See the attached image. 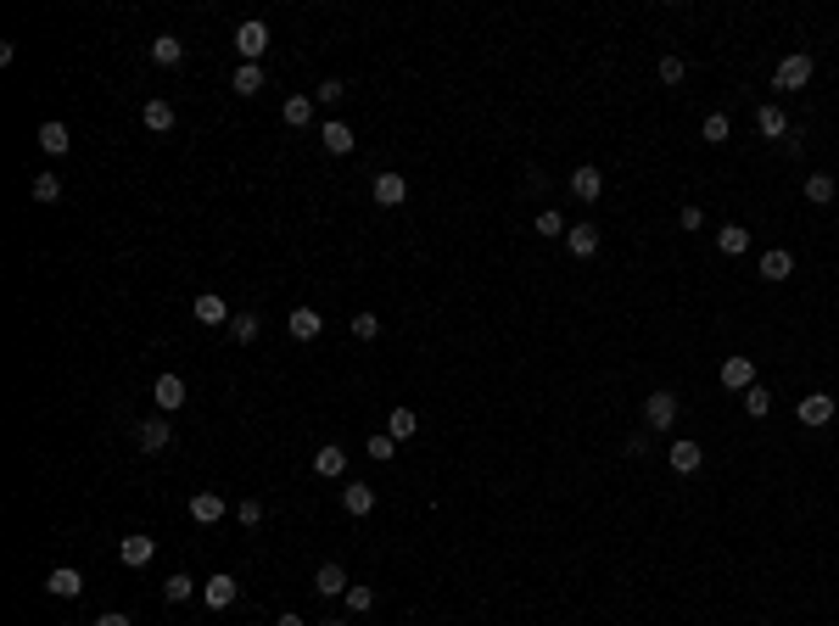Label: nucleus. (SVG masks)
<instances>
[{
    "label": "nucleus",
    "instance_id": "1",
    "mask_svg": "<svg viewBox=\"0 0 839 626\" xmlns=\"http://www.w3.org/2000/svg\"><path fill=\"white\" fill-rule=\"evenodd\" d=\"M806 85H811V56L789 51L778 68H772V90H806Z\"/></svg>",
    "mask_w": 839,
    "mask_h": 626
},
{
    "label": "nucleus",
    "instance_id": "2",
    "mask_svg": "<svg viewBox=\"0 0 839 626\" xmlns=\"http://www.w3.org/2000/svg\"><path fill=\"white\" fill-rule=\"evenodd\" d=\"M236 598H241V581H236V576H224V571H219V576H207V581H202V604H207L213 615L229 610Z\"/></svg>",
    "mask_w": 839,
    "mask_h": 626
},
{
    "label": "nucleus",
    "instance_id": "3",
    "mask_svg": "<svg viewBox=\"0 0 839 626\" xmlns=\"http://www.w3.org/2000/svg\"><path fill=\"white\" fill-rule=\"evenodd\" d=\"M135 442H140V453H168V448H174V425H168V414H157V420H140Z\"/></svg>",
    "mask_w": 839,
    "mask_h": 626
},
{
    "label": "nucleus",
    "instance_id": "4",
    "mask_svg": "<svg viewBox=\"0 0 839 626\" xmlns=\"http://www.w3.org/2000/svg\"><path fill=\"white\" fill-rule=\"evenodd\" d=\"M236 51H241V62H263V51H269V23H241L236 29Z\"/></svg>",
    "mask_w": 839,
    "mask_h": 626
},
{
    "label": "nucleus",
    "instance_id": "5",
    "mask_svg": "<svg viewBox=\"0 0 839 626\" xmlns=\"http://www.w3.org/2000/svg\"><path fill=\"white\" fill-rule=\"evenodd\" d=\"M677 425V398L671 391H655V398L644 403V431H671Z\"/></svg>",
    "mask_w": 839,
    "mask_h": 626
},
{
    "label": "nucleus",
    "instance_id": "6",
    "mask_svg": "<svg viewBox=\"0 0 839 626\" xmlns=\"http://www.w3.org/2000/svg\"><path fill=\"white\" fill-rule=\"evenodd\" d=\"M834 408H839V403L828 398V391H806V398L794 403V414H801V425H811V431H817V425H828V420H834Z\"/></svg>",
    "mask_w": 839,
    "mask_h": 626
},
{
    "label": "nucleus",
    "instance_id": "7",
    "mask_svg": "<svg viewBox=\"0 0 839 626\" xmlns=\"http://www.w3.org/2000/svg\"><path fill=\"white\" fill-rule=\"evenodd\" d=\"M286 330H291V342H320L325 313H313V308H291V313H286Z\"/></svg>",
    "mask_w": 839,
    "mask_h": 626
},
{
    "label": "nucleus",
    "instance_id": "8",
    "mask_svg": "<svg viewBox=\"0 0 839 626\" xmlns=\"http://www.w3.org/2000/svg\"><path fill=\"white\" fill-rule=\"evenodd\" d=\"M191 313H196V325H213V330L236 319V313H229V302L219 297V291H202V297L191 302Z\"/></svg>",
    "mask_w": 839,
    "mask_h": 626
},
{
    "label": "nucleus",
    "instance_id": "9",
    "mask_svg": "<svg viewBox=\"0 0 839 626\" xmlns=\"http://www.w3.org/2000/svg\"><path fill=\"white\" fill-rule=\"evenodd\" d=\"M118 559H123L129 571H145V565L157 559V537H123V542H118Z\"/></svg>",
    "mask_w": 839,
    "mask_h": 626
},
{
    "label": "nucleus",
    "instance_id": "10",
    "mask_svg": "<svg viewBox=\"0 0 839 626\" xmlns=\"http://www.w3.org/2000/svg\"><path fill=\"white\" fill-rule=\"evenodd\" d=\"M755 129H761L767 140H778V145H784V140H789V112L778 107V101H767V107H755Z\"/></svg>",
    "mask_w": 839,
    "mask_h": 626
},
{
    "label": "nucleus",
    "instance_id": "11",
    "mask_svg": "<svg viewBox=\"0 0 839 626\" xmlns=\"http://www.w3.org/2000/svg\"><path fill=\"white\" fill-rule=\"evenodd\" d=\"M320 145H325L330 157H347L353 145H359V135H353V129H347L342 118H330V123H320Z\"/></svg>",
    "mask_w": 839,
    "mask_h": 626
},
{
    "label": "nucleus",
    "instance_id": "12",
    "mask_svg": "<svg viewBox=\"0 0 839 626\" xmlns=\"http://www.w3.org/2000/svg\"><path fill=\"white\" fill-rule=\"evenodd\" d=\"M347 588H353V581H347V571L336 565V559H325V565L313 571V593H320V598H342Z\"/></svg>",
    "mask_w": 839,
    "mask_h": 626
},
{
    "label": "nucleus",
    "instance_id": "13",
    "mask_svg": "<svg viewBox=\"0 0 839 626\" xmlns=\"http://www.w3.org/2000/svg\"><path fill=\"white\" fill-rule=\"evenodd\" d=\"M46 593H51V598H79V593H84V571H79V565H56V571L46 576Z\"/></svg>",
    "mask_w": 839,
    "mask_h": 626
},
{
    "label": "nucleus",
    "instance_id": "14",
    "mask_svg": "<svg viewBox=\"0 0 839 626\" xmlns=\"http://www.w3.org/2000/svg\"><path fill=\"white\" fill-rule=\"evenodd\" d=\"M224 515H229V504H224L219 492H191V520H196V526H219Z\"/></svg>",
    "mask_w": 839,
    "mask_h": 626
},
{
    "label": "nucleus",
    "instance_id": "15",
    "mask_svg": "<svg viewBox=\"0 0 839 626\" xmlns=\"http://www.w3.org/2000/svg\"><path fill=\"white\" fill-rule=\"evenodd\" d=\"M571 196H577V202H599V196H604V174L594 169V162L571 169Z\"/></svg>",
    "mask_w": 839,
    "mask_h": 626
},
{
    "label": "nucleus",
    "instance_id": "16",
    "mask_svg": "<svg viewBox=\"0 0 839 626\" xmlns=\"http://www.w3.org/2000/svg\"><path fill=\"white\" fill-rule=\"evenodd\" d=\"M666 458H671V470H677V475H694V470L705 465V448H700V442H688V436H677Z\"/></svg>",
    "mask_w": 839,
    "mask_h": 626
},
{
    "label": "nucleus",
    "instance_id": "17",
    "mask_svg": "<svg viewBox=\"0 0 839 626\" xmlns=\"http://www.w3.org/2000/svg\"><path fill=\"white\" fill-rule=\"evenodd\" d=\"M722 386L744 398V391L755 386V358H722Z\"/></svg>",
    "mask_w": 839,
    "mask_h": 626
},
{
    "label": "nucleus",
    "instance_id": "18",
    "mask_svg": "<svg viewBox=\"0 0 839 626\" xmlns=\"http://www.w3.org/2000/svg\"><path fill=\"white\" fill-rule=\"evenodd\" d=\"M370 191H375V202H381V207H403V202H409V179H403V174H375Z\"/></svg>",
    "mask_w": 839,
    "mask_h": 626
},
{
    "label": "nucleus",
    "instance_id": "19",
    "mask_svg": "<svg viewBox=\"0 0 839 626\" xmlns=\"http://www.w3.org/2000/svg\"><path fill=\"white\" fill-rule=\"evenodd\" d=\"M152 398H157V408H162V414H179V408H185V381H179V375H157Z\"/></svg>",
    "mask_w": 839,
    "mask_h": 626
},
{
    "label": "nucleus",
    "instance_id": "20",
    "mask_svg": "<svg viewBox=\"0 0 839 626\" xmlns=\"http://www.w3.org/2000/svg\"><path fill=\"white\" fill-rule=\"evenodd\" d=\"M313 475H325V482H336V475H347V448L325 442L320 453H313Z\"/></svg>",
    "mask_w": 839,
    "mask_h": 626
},
{
    "label": "nucleus",
    "instance_id": "21",
    "mask_svg": "<svg viewBox=\"0 0 839 626\" xmlns=\"http://www.w3.org/2000/svg\"><path fill=\"white\" fill-rule=\"evenodd\" d=\"M789 275H794V258L784 252V246H772V252H761V280H767V285H784Z\"/></svg>",
    "mask_w": 839,
    "mask_h": 626
},
{
    "label": "nucleus",
    "instance_id": "22",
    "mask_svg": "<svg viewBox=\"0 0 839 626\" xmlns=\"http://www.w3.org/2000/svg\"><path fill=\"white\" fill-rule=\"evenodd\" d=\"M717 252H722V258H744V252H750V229H744V224H722V229H717Z\"/></svg>",
    "mask_w": 839,
    "mask_h": 626
},
{
    "label": "nucleus",
    "instance_id": "23",
    "mask_svg": "<svg viewBox=\"0 0 839 626\" xmlns=\"http://www.w3.org/2000/svg\"><path fill=\"white\" fill-rule=\"evenodd\" d=\"M313 112H320V101H313V95H286V107H280V118L291 123V129H308Z\"/></svg>",
    "mask_w": 839,
    "mask_h": 626
},
{
    "label": "nucleus",
    "instance_id": "24",
    "mask_svg": "<svg viewBox=\"0 0 839 626\" xmlns=\"http://www.w3.org/2000/svg\"><path fill=\"white\" fill-rule=\"evenodd\" d=\"M565 246H571V258H594L599 252V229L594 224H571L565 229Z\"/></svg>",
    "mask_w": 839,
    "mask_h": 626
},
{
    "label": "nucleus",
    "instance_id": "25",
    "mask_svg": "<svg viewBox=\"0 0 839 626\" xmlns=\"http://www.w3.org/2000/svg\"><path fill=\"white\" fill-rule=\"evenodd\" d=\"M263 85H269V78H263V68H258V62H241V68L229 73V90H236V95H258Z\"/></svg>",
    "mask_w": 839,
    "mask_h": 626
},
{
    "label": "nucleus",
    "instance_id": "26",
    "mask_svg": "<svg viewBox=\"0 0 839 626\" xmlns=\"http://www.w3.org/2000/svg\"><path fill=\"white\" fill-rule=\"evenodd\" d=\"M140 123H145L152 135H168V129H174V107H168L162 95H157V101H145V107H140Z\"/></svg>",
    "mask_w": 839,
    "mask_h": 626
},
{
    "label": "nucleus",
    "instance_id": "27",
    "mask_svg": "<svg viewBox=\"0 0 839 626\" xmlns=\"http://www.w3.org/2000/svg\"><path fill=\"white\" fill-rule=\"evenodd\" d=\"M39 145H46L51 157H62V152H68V145H73V129H68V123H62V118L39 123Z\"/></svg>",
    "mask_w": 839,
    "mask_h": 626
},
{
    "label": "nucleus",
    "instance_id": "28",
    "mask_svg": "<svg viewBox=\"0 0 839 626\" xmlns=\"http://www.w3.org/2000/svg\"><path fill=\"white\" fill-rule=\"evenodd\" d=\"M414 431H420V414H414V408H403V403H397V408L386 414V436H392V442H409Z\"/></svg>",
    "mask_w": 839,
    "mask_h": 626
},
{
    "label": "nucleus",
    "instance_id": "29",
    "mask_svg": "<svg viewBox=\"0 0 839 626\" xmlns=\"http://www.w3.org/2000/svg\"><path fill=\"white\" fill-rule=\"evenodd\" d=\"M152 62H157V68H179V62H185V45H179L174 34H157V39H152Z\"/></svg>",
    "mask_w": 839,
    "mask_h": 626
},
{
    "label": "nucleus",
    "instance_id": "30",
    "mask_svg": "<svg viewBox=\"0 0 839 626\" xmlns=\"http://www.w3.org/2000/svg\"><path fill=\"white\" fill-rule=\"evenodd\" d=\"M342 509H347V515H370V509H375V487H364V482H347V492H342Z\"/></svg>",
    "mask_w": 839,
    "mask_h": 626
},
{
    "label": "nucleus",
    "instance_id": "31",
    "mask_svg": "<svg viewBox=\"0 0 839 626\" xmlns=\"http://www.w3.org/2000/svg\"><path fill=\"white\" fill-rule=\"evenodd\" d=\"M532 229H537L543 241H565V229H571V224H565V213H554V207H543V213L532 218Z\"/></svg>",
    "mask_w": 839,
    "mask_h": 626
},
{
    "label": "nucleus",
    "instance_id": "32",
    "mask_svg": "<svg viewBox=\"0 0 839 626\" xmlns=\"http://www.w3.org/2000/svg\"><path fill=\"white\" fill-rule=\"evenodd\" d=\"M834 191H839V185H834V174H806V202L828 207V202H834Z\"/></svg>",
    "mask_w": 839,
    "mask_h": 626
},
{
    "label": "nucleus",
    "instance_id": "33",
    "mask_svg": "<svg viewBox=\"0 0 839 626\" xmlns=\"http://www.w3.org/2000/svg\"><path fill=\"white\" fill-rule=\"evenodd\" d=\"M744 414H750V420H767V414H772V391H767L761 381L744 391Z\"/></svg>",
    "mask_w": 839,
    "mask_h": 626
},
{
    "label": "nucleus",
    "instance_id": "34",
    "mask_svg": "<svg viewBox=\"0 0 839 626\" xmlns=\"http://www.w3.org/2000/svg\"><path fill=\"white\" fill-rule=\"evenodd\" d=\"M342 598H347V610H353V615H370V610H375V588H364V581H353Z\"/></svg>",
    "mask_w": 839,
    "mask_h": 626
},
{
    "label": "nucleus",
    "instance_id": "35",
    "mask_svg": "<svg viewBox=\"0 0 839 626\" xmlns=\"http://www.w3.org/2000/svg\"><path fill=\"white\" fill-rule=\"evenodd\" d=\"M258 330H263L258 313H236V319H229V336L236 342H258Z\"/></svg>",
    "mask_w": 839,
    "mask_h": 626
},
{
    "label": "nucleus",
    "instance_id": "36",
    "mask_svg": "<svg viewBox=\"0 0 839 626\" xmlns=\"http://www.w3.org/2000/svg\"><path fill=\"white\" fill-rule=\"evenodd\" d=\"M34 202H39V207L62 202V179H56V174H34Z\"/></svg>",
    "mask_w": 839,
    "mask_h": 626
},
{
    "label": "nucleus",
    "instance_id": "37",
    "mask_svg": "<svg viewBox=\"0 0 839 626\" xmlns=\"http://www.w3.org/2000/svg\"><path fill=\"white\" fill-rule=\"evenodd\" d=\"M191 593H196V581H191V576H168V581H162V598H168V604H185Z\"/></svg>",
    "mask_w": 839,
    "mask_h": 626
},
{
    "label": "nucleus",
    "instance_id": "38",
    "mask_svg": "<svg viewBox=\"0 0 839 626\" xmlns=\"http://www.w3.org/2000/svg\"><path fill=\"white\" fill-rule=\"evenodd\" d=\"M727 135H733V123H727V112H710V118H705V145H722Z\"/></svg>",
    "mask_w": 839,
    "mask_h": 626
},
{
    "label": "nucleus",
    "instance_id": "39",
    "mask_svg": "<svg viewBox=\"0 0 839 626\" xmlns=\"http://www.w3.org/2000/svg\"><path fill=\"white\" fill-rule=\"evenodd\" d=\"M655 73H660V85H683L688 62H683V56H660V68H655Z\"/></svg>",
    "mask_w": 839,
    "mask_h": 626
},
{
    "label": "nucleus",
    "instance_id": "40",
    "mask_svg": "<svg viewBox=\"0 0 839 626\" xmlns=\"http://www.w3.org/2000/svg\"><path fill=\"white\" fill-rule=\"evenodd\" d=\"M342 95H347V85H342V78H320V90H313V101H320V107H336Z\"/></svg>",
    "mask_w": 839,
    "mask_h": 626
},
{
    "label": "nucleus",
    "instance_id": "41",
    "mask_svg": "<svg viewBox=\"0 0 839 626\" xmlns=\"http://www.w3.org/2000/svg\"><path fill=\"white\" fill-rule=\"evenodd\" d=\"M353 336H359V342H375V336H381V319H375V313H353Z\"/></svg>",
    "mask_w": 839,
    "mask_h": 626
},
{
    "label": "nucleus",
    "instance_id": "42",
    "mask_svg": "<svg viewBox=\"0 0 839 626\" xmlns=\"http://www.w3.org/2000/svg\"><path fill=\"white\" fill-rule=\"evenodd\" d=\"M364 453H370V458H381V465H386V458L397 453V442H392V436H386V431H375V436H370V442H364Z\"/></svg>",
    "mask_w": 839,
    "mask_h": 626
},
{
    "label": "nucleus",
    "instance_id": "43",
    "mask_svg": "<svg viewBox=\"0 0 839 626\" xmlns=\"http://www.w3.org/2000/svg\"><path fill=\"white\" fill-rule=\"evenodd\" d=\"M236 520H241V526H258V520H263V504H258V498H241V504H236Z\"/></svg>",
    "mask_w": 839,
    "mask_h": 626
},
{
    "label": "nucleus",
    "instance_id": "44",
    "mask_svg": "<svg viewBox=\"0 0 839 626\" xmlns=\"http://www.w3.org/2000/svg\"><path fill=\"white\" fill-rule=\"evenodd\" d=\"M677 229H688V235H694V229H705V213H700V207H694V202H688V207H683V213H677Z\"/></svg>",
    "mask_w": 839,
    "mask_h": 626
},
{
    "label": "nucleus",
    "instance_id": "45",
    "mask_svg": "<svg viewBox=\"0 0 839 626\" xmlns=\"http://www.w3.org/2000/svg\"><path fill=\"white\" fill-rule=\"evenodd\" d=\"M621 448H627V458H644V453H649V431H633Z\"/></svg>",
    "mask_w": 839,
    "mask_h": 626
},
{
    "label": "nucleus",
    "instance_id": "46",
    "mask_svg": "<svg viewBox=\"0 0 839 626\" xmlns=\"http://www.w3.org/2000/svg\"><path fill=\"white\" fill-rule=\"evenodd\" d=\"M96 626H135L129 615H118V610H107V615H96Z\"/></svg>",
    "mask_w": 839,
    "mask_h": 626
},
{
    "label": "nucleus",
    "instance_id": "47",
    "mask_svg": "<svg viewBox=\"0 0 839 626\" xmlns=\"http://www.w3.org/2000/svg\"><path fill=\"white\" fill-rule=\"evenodd\" d=\"M275 626H303V615H291V610H286V615H275Z\"/></svg>",
    "mask_w": 839,
    "mask_h": 626
},
{
    "label": "nucleus",
    "instance_id": "48",
    "mask_svg": "<svg viewBox=\"0 0 839 626\" xmlns=\"http://www.w3.org/2000/svg\"><path fill=\"white\" fill-rule=\"evenodd\" d=\"M320 626H347V621H320Z\"/></svg>",
    "mask_w": 839,
    "mask_h": 626
}]
</instances>
